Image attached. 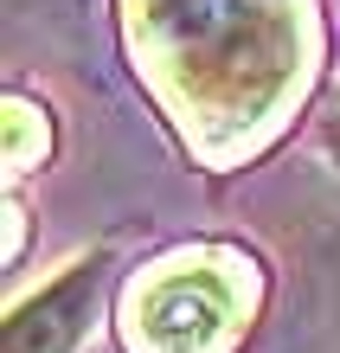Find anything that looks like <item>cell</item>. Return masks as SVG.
<instances>
[{
    "label": "cell",
    "mask_w": 340,
    "mask_h": 353,
    "mask_svg": "<svg viewBox=\"0 0 340 353\" xmlns=\"http://www.w3.org/2000/svg\"><path fill=\"white\" fill-rule=\"evenodd\" d=\"M103 276H110V251H83L77 263L52 270L32 296H19L0 327V353H71L77 334L97 315Z\"/></svg>",
    "instance_id": "obj_3"
},
{
    "label": "cell",
    "mask_w": 340,
    "mask_h": 353,
    "mask_svg": "<svg viewBox=\"0 0 340 353\" xmlns=\"http://www.w3.org/2000/svg\"><path fill=\"white\" fill-rule=\"evenodd\" d=\"M135 39L199 141H238L289 103L302 77L295 0H129Z\"/></svg>",
    "instance_id": "obj_1"
},
{
    "label": "cell",
    "mask_w": 340,
    "mask_h": 353,
    "mask_svg": "<svg viewBox=\"0 0 340 353\" xmlns=\"http://www.w3.org/2000/svg\"><path fill=\"white\" fill-rule=\"evenodd\" d=\"M244 321V270L219 251L174 257L148 270L129 302L135 353H219Z\"/></svg>",
    "instance_id": "obj_2"
},
{
    "label": "cell",
    "mask_w": 340,
    "mask_h": 353,
    "mask_svg": "<svg viewBox=\"0 0 340 353\" xmlns=\"http://www.w3.org/2000/svg\"><path fill=\"white\" fill-rule=\"evenodd\" d=\"M328 148L340 154V103H334V110H328Z\"/></svg>",
    "instance_id": "obj_4"
}]
</instances>
